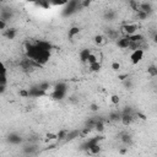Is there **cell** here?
<instances>
[{
    "mask_svg": "<svg viewBox=\"0 0 157 157\" xmlns=\"http://www.w3.org/2000/svg\"><path fill=\"white\" fill-rule=\"evenodd\" d=\"M78 9H81V1H78V0H70L64 6V10L61 11V16L63 17H69V16L76 13L78 11Z\"/></svg>",
    "mask_w": 157,
    "mask_h": 157,
    "instance_id": "1",
    "label": "cell"
},
{
    "mask_svg": "<svg viewBox=\"0 0 157 157\" xmlns=\"http://www.w3.org/2000/svg\"><path fill=\"white\" fill-rule=\"evenodd\" d=\"M120 29H121V32H123V36L129 37V36H132V34L137 33L139 27H137V25H136V23L126 22V23H124V25L121 26V28H120Z\"/></svg>",
    "mask_w": 157,
    "mask_h": 157,
    "instance_id": "2",
    "label": "cell"
},
{
    "mask_svg": "<svg viewBox=\"0 0 157 157\" xmlns=\"http://www.w3.org/2000/svg\"><path fill=\"white\" fill-rule=\"evenodd\" d=\"M104 140V136L103 135H97V136H94V137H91V139H88V140H86L82 145H81V150L82 151H87L90 147H92V146H94V145H98L101 141H103Z\"/></svg>",
    "mask_w": 157,
    "mask_h": 157,
    "instance_id": "3",
    "label": "cell"
},
{
    "mask_svg": "<svg viewBox=\"0 0 157 157\" xmlns=\"http://www.w3.org/2000/svg\"><path fill=\"white\" fill-rule=\"evenodd\" d=\"M39 151V145L38 144H33V142H27L22 146V152L27 156H32L36 155Z\"/></svg>",
    "mask_w": 157,
    "mask_h": 157,
    "instance_id": "4",
    "label": "cell"
},
{
    "mask_svg": "<svg viewBox=\"0 0 157 157\" xmlns=\"http://www.w3.org/2000/svg\"><path fill=\"white\" fill-rule=\"evenodd\" d=\"M6 141L7 144L10 145H21L23 142V137L18 134V132H10L7 136H6Z\"/></svg>",
    "mask_w": 157,
    "mask_h": 157,
    "instance_id": "5",
    "label": "cell"
},
{
    "mask_svg": "<svg viewBox=\"0 0 157 157\" xmlns=\"http://www.w3.org/2000/svg\"><path fill=\"white\" fill-rule=\"evenodd\" d=\"M144 58V49H136L130 54V61L132 65H137Z\"/></svg>",
    "mask_w": 157,
    "mask_h": 157,
    "instance_id": "6",
    "label": "cell"
},
{
    "mask_svg": "<svg viewBox=\"0 0 157 157\" xmlns=\"http://www.w3.org/2000/svg\"><path fill=\"white\" fill-rule=\"evenodd\" d=\"M28 91V98H39V97H43V96H47L45 92L40 91L37 86H32L31 88L27 90Z\"/></svg>",
    "mask_w": 157,
    "mask_h": 157,
    "instance_id": "7",
    "label": "cell"
},
{
    "mask_svg": "<svg viewBox=\"0 0 157 157\" xmlns=\"http://www.w3.org/2000/svg\"><path fill=\"white\" fill-rule=\"evenodd\" d=\"M119 137H120V141H121L126 147L132 145V136H131V134H129L128 131H123V132H120Z\"/></svg>",
    "mask_w": 157,
    "mask_h": 157,
    "instance_id": "8",
    "label": "cell"
},
{
    "mask_svg": "<svg viewBox=\"0 0 157 157\" xmlns=\"http://www.w3.org/2000/svg\"><path fill=\"white\" fill-rule=\"evenodd\" d=\"M13 17V12L12 10H7V9H1L0 11V20L5 21L7 23V21H10Z\"/></svg>",
    "mask_w": 157,
    "mask_h": 157,
    "instance_id": "9",
    "label": "cell"
},
{
    "mask_svg": "<svg viewBox=\"0 0 157 157\" xmlns=\"http://www.w3.org/2000/svg\"><path fill=\"white\" fill-rule=\"evenodd\" d=\"M139 10L146 12V13L150 16V13L153 11V7H152V4H151V2H148V1H142V2L139 4Z\"/></svg>",
    "mask_w": 157,
    "mask_h": 157,
    "instance_id": "10",
    "label": "cell"
},
{
    "mask_svg": "<svg viewBox=\"0 0 157 157\" xmlns=\"http://www.w3.org/2000/svg\"><path fill=\"white\" fill-rule=\"evenodd\" d=\"M134 114H121L120 117V123L124 125V126H129L132 121H134Z\"/></svg>",
    "mask_w": 157,
    "mask_h": 157,
    "instance_id": "11",
    "label": "cell"
},
{
    "mask_svg": "<svg viewBox=\"0 0 157 157\" xmlns=\"http://www.w3.org/2000/svg\"><path fill=\"white\" fill-rule=\"evenodd\" d=\"M129 44H130V40L125 36H123V37H120V38L117 39V45L120 49H128L129 48Z\"/></svg>",
    "mask_w": 157,
    "mask_h": 157,
    "instance_id": "12",
    "label": "cell"
},
{
    "mask_svg": "<svg viewBox=\"0 0 157 157\" xmlns=\"http://www.w3.org/2000/svg\"><path fill=\"white\" fill-rule=\"evenodd\" d=\"M80 137V129H75V130H69L67 131V135L65 137V142H69V141H72L75 139Z\"/></svg>",
    "mask_w": 157,
    "mask_h": 157,
    "instance_id": "13",
    "label": "cell"
},
{
    "mask_svg": "<svg viewBox=\"0 0 157 157\" xmlns=\"http://www.w3.org/2000/svg\"><path fill=\"white\" fill-rule=\"evenodd\" d=\"M17 34V29L16 28H6L4 32H2V36L6 38V39H13Z\"/></svg>",
    "mask_w": 157,
    "mask_h": 157,
    "instance_id": "14",
    "label": "cell"
},
{
    "mask_svg": "<svg viewBox=\"0 0 157 157\" xmlns=\"http://www.w3.org/2000/svg\"><path fill=\"white\" fill-rule=\"evenodd\" d=\"M101 145L98 144V145H94V146H92V147H90L87 151H85L87 155H90V156H97V155H99L101 153Z\"/></svg>",
    "mask_w": 157,
    "mask_h": 157,
    "instance_id": "15",
    "label": "cell"
},
{
    "mask_svg": "<svg viewBox=\"0 0 157 157\" xmlns=\"http://www.w3.org/2000/svg\"><path fill=\"white\" fill-rule=\"evenodd\" d=\"M91 53H92V52H91V49H88V48L82 49V50L78 53V58H80V60H81L82 63H86V61H87V58L90 56Z\"/></svg>",
    "mask_w": 157,
    "mask_h": 157,
    "instance_id": "16",
    "label": "cell"
},
{
    "mask_svg": "<svg viewBox=\"0 0 157 157\" xmlns=\"http://www.w3.org/2000/svg\"><path fill=\"white\" fill-rule=\"evenodd\" d=\"M120 117H121L120 112H118V110H113V112H110L109 115H108V121H113V123H115V121H120Z\"/></svg>",
    "mask_w": 157,
    "mask_h": 157,
    "instance_id": "17",
    "label": "cell"
},
{
    "mask_svg": "<svg viewBox=\"0 0 157 157\" xmlns=\"http://www.w3.org/2000/svg\"><path fill=\"white\" fill-rule=\"evenodd\" d=\"M98 121V118L96 117H92V118H88L86 121H85V128H90L91 130H93L94 128V124Z\"/></svg>",
    "mask_w": 157,
    "mask_h": 157,
    "instance_id": "18",
    "label": "cell"
},
{
    "mask_svg": "<svg viewBox=\"0 0 157 157\" xmlns=\"http://www.w3.org/2000/svg\"><path fill=\"white\" fill-rule=\"evenodd\" d=\"M80 31H81V28H80V27H77V26H72V27L69 29V32H67V37H69L70 39H72L76 34H78V33H80Z\"/></svg>",
    "mask_w": 157,
    "mask_h": 157,
    "instance_id": "19",
    "label": "cell"
},
{
    "mask_svg": "<svg viewBox=\"0 0 157 157\" xmlns=\"http://www.w3.org/2000/svg\"><path fill=\"white\" fill-rule=\"evenodd\" d=\"M115 17H117V12L114 10H107L104 12V18L107 21H113V20H115Z\"/></svg>",
    "mask_w": 157,
    "mask_h": 157,
    "instance_id": "20",
    "label": "cell"
},
{
    "mask_svg": "<svg viewBox=\"0 0 157 157\" xmlns=\"http://www.w3.org/2000/svg\"><path fill=\"white\" fill-rule=\"evenodd\" d=\"M67 129H61L58 134H56V142H60V141H65V137L67 135Z\"/></svg>",
    "mask_w": 157,
    "mask_h": 157,
    "instance_id": "21",
    "label": "cell"
},
{
    "mask_svg": "<svg viewBox=\"0 0 157 157\" xmlns=\"http://www.w3.org/2000/svg\"><path fill=\"white\" fill-rule=\"evenodd\" d=\"M93 129L96 131H98V132H103V130H104V120L103 119H98V121L94 124Z\"/></svg>",
    "mask_w": 157,
    "mask_h": 157,
    "instance_id": "22",
    "label": "cell"
},
{
    "mask_svg": "<svg viewBox=\"0 0 157 157\" xmlns=\"http://www.w3.org/2000/svg\"><path fill=\"white\" fill-rule=\"evenodd\" d=\"M88 67H90V71L91 72H98L102 69V64L99 61H97V63H94L92 65H88Z\"/></svg>",
    "mask_w": 157,
    "mask_h": 157,
    "instance_id": "23",
    "label": "cell"
},
{
    "mask_svg": "<svg viewBox=\"0 0 157 157\" xmlns=\"http://www.w3.org/2000/svg\"><path fill=\"white\" fill-rule=\"evenodd\" d=\"M97 61H99V60H98V56H97L96 54L91 53V54H90V56L87 58V61H86V64H88V65H92V64H94V63H97Z\"/></svg>",
    "mask_w": 157,
    "mask_h": 157,
    "instance_id": "24",
    "label": "cell"
},
{
    "mask_svg": "<svg viewBox=\"0 0 157 157\" xmlns=\"http://www.w3.org/2000/svg\"><path fill=\"white\" fill-rule=\"evenodd\" d=\"M94 43L97 44V45H102L104 42H105V37L104 36H102V34H97V36H94Z\"/></svg>",
    "mask_w": 157,
    "mask_h": 157,
    "instance_id": "25",
    "label": "cell"
},
{
    "mask_svg": "<svg viewBox=\"0 0 157 157\" xmlns=\"http://www.w3.org/2000/svg\"><path fill=\"white\" fill-rule=\"evenodd\" d=\"M147 72H148V75L151 77H156L157 76V67H156V65H150L148 69H147Z\"/></svg>",
    "mask_w": 157,
    "mask_h": 157,
    "instance_id": "26",
    "label": "cell"
},
{
    "mask_svg": "<svg viewBox=\"0 0 157 157\" xmlns=\"http://www.w3.org/2000/svg\"><path fill=\"white\" fill-rule=\"evenodd\" d=\"M34 5H37V6H39V7H42V9H45V10L52 6L49 1H38V2H34Z\"/></svg>",
    "mask_w": 157,
    "mask_h": 157,
    "instance_id": "27",
    "label": "cell"
},
{
    "mask_svg": "<svg viewBox=\"0 0 157 157\" xmlns=\"http://www.w3.org/2000/svg\"><path fill=\"white\" fill-rule=\"evenodd\" d=\"M91 129L90 128H82V129H80V137H86L87 135H90L91 134Z\"/></svg>",
    "mask_w": 157,
    "mask_h": 157,
    "instance_id": "28",
    "label": "cell"
},
{
    "mask_svg": "<svg viewBox=\"0 0 157 157\" xmlns=\"http://www.w3.org/2000/svg\"><path fill=\"white\" fill-rule=\"evenodd\" d=\"M136 17H137V20H146L148 17V15L146 12L141 11V10H137L136 11Z\"/></svg>",
    "mask_w": 157,
    "mask_h": 157,
    "instance_id": "29",
    "label": "cell"
},
{
    "mask_svg": "<svg viewBox=\"0 0 157 157\" xmlns=\"http://www.w3.org/2000/svg\"><path fill=\"white\" fill-rule=\"evenodd\" d=\"M45 141H56V134L54 132L45 134Z\"/></svg>",
    "mask_w": 157,
    "mask_h": 157,
    "instance_id": "30",
    "label": "cell"
},
{
    "mask_svg": "<svg viewBox=\"0 0 157 157\" xmlns=\"http://www.w3.org/2000/svg\"><path fill=\"white\" fill-rule=\"evenodd\" d=\"M110 102H112L114 105H118L119 102H120L119 96H118V94H112V96H110Z\"/></svg>",
    "mask_w": 157,
    "mask_h": 157,
    "instance_id": "31",
    "label": "cell"
},
{
    "mask_svg": "<svg viewBox=\"0 0 157 157\" xmlns=\"http://www.w3.org/2000/svg\"><path fill=\"white\" fill-rule=\"evenodd\" d=\"M139 4H140L139 1H129V5L131 6V9H132L135 12L139 10Z\"/></svg>",
    "mask_w": 157,
    "mask_h": 157,
    "instance_id": "32",
    "label": "cell"
},
{
    "mask_svg": "<svg viewBox=\"0 0 157 157\" xmlns=\"http://www.w3.org/2000/svg\"><path fill=\"white\" fill-rule=\"evenodd\" d=\"M7 85V75H0V86Z\"/></svg>",
    "mask_w": 157,
    "mask_h": 157,
    "instance_id": "33",
    "label": "cell"
},
{
    "mask_svg": "<svg viewBox=\"0 0 157 157\" xmlns=\"http://www.w3.org/2000/svg\"><path fill=\"white\" fill-rule=\"evenodd\" d=\"M0 75H7V69L2 61H0Z\"/></svg>",
    "mask_w": 157,
    "mask_h": 157,
    "instance_id": "34",
    "label": "cell"
},
{
    "mask_svg": "<svg viewBox=\"0 0 157 157\" xmlns=\"http://www.w3.org/2000/svg\"><path fill=\"white\" fill-rule=\"evenodd\" d=\"M110 67H112V70H114V71H119V70H120V64H119L118 61H113Z\"/></svg>",
    "mask_w": 157,
    "mask_h": 157,
    "instance_id": "35",
    "label": "cell"
},
{
    "mask_svg": "<svg viewBox=\"0 0 157 157\" xmlns=\"http://www.w3.org/2000/svg\"><path fill=\"white\" fill-rule=\"evenodd\" d=\"M20 96L23 97V98H28V91L27 90H20Z\"/></svg>",
    "mask_w": 157,
    "mask_h": 157,
    "instance_id": "36",
    "label": "cell"
},
{
    "mask_svg": "<svg viewBox=\"0 0 157 157\" xmlns=\"http://www.w3.org/2000/svg\"><path fill=\"white\" fill-rule=\"evenodd\" d=\"M118 78L120 80V81H125V80H128L129 78V75L128 74H121V75H118Z\"/></svg>",
    "mask_w": 157,
    "mask_h": 157,
    "instance_id": "37",
    "label": "cell"
},
{
    "mask_svg": "<svg viewBox=\"0 0 157 157\" xmlns=\"http://www.w3.org/2000/svg\"><path fill=\"white\" fill-rule=\"evenodd\" d=\"M7 28V23L2 20H0V31H5Z\"/></svg>",
    "mask_w": 157,
    "mask_h": 157,
    "instance_id": "38",
    "label": "cell"
},
{
    "mask_svg": "<svg viewBox=\"0 0 157 157\" xmlns=\"http://www.w3.org/2000/svg\"><path fill=\"white\" fill-rule=\"evenodd\" d=\"M136 117H137L139 119H141V120H146V119H147V117H146L145 114H142L141 112H136Z\"/></svg>",
    "mask_w": 157,
    "mask_h": 157,
    "instance_id": "39",
    "label": "cell"
},
{
    "mask_svg": "<svg viewBox=\"0 0 157 157\" xmlns=\"http://www.w3.org/2000/svg\"><path fill=\"white\" fill-rule=\"evenodd\" d=\"M90 5H91V1H90V0H88V1H87V0H86V1H81V9L88 7Z\"/></svg>",
    "mask_w": 157,
    "mask_h": 157,
    "instance_id": "40",
    "label": "cell"
},
{
    "mask_svg": "<svg viewBox=\"0 0 157 157\" xmlns=\"http://www.w3.org/2000/svg\"><path fill=\"white\" fill-rule=\"evenodd\" d=\"M90 109H91L92 112H97V110H98V104H96V103H91Z\"/></svg>",
    "mask_w": 157,
    "mask_h": 157,
    "instance_id": "41",
    "label": "cell"
},
{
    "mask_svg": "<svg viewBox=\"0 0 157 157\" xmlns=\"http://www.w3.org/2000/svg\"><path fill=\"white\" fill-rule=\"evenodd\" d=\"M119 153H120V155H125V153H128V147L119 148Z\"/></svg>",
    "mask_w": 157,
    "mask_h": 157,
    "instance_id": "42",
    "label": "cell"
},
{
    "mask_svg": "<svg viewBox=\"0 0 157 157\" xmlns=\"http://www.w3.org/2000/svg\"><path fill=\"white\" fill-rule=\"evenodd\" d=\"M5 90H6V86H0V94H2L5 92Z\"/></svg>",
    "mask_w": 157,
    "mask_h": 157,
    "instance_id": "43",
    "label": "cell"
}]
</instances>
